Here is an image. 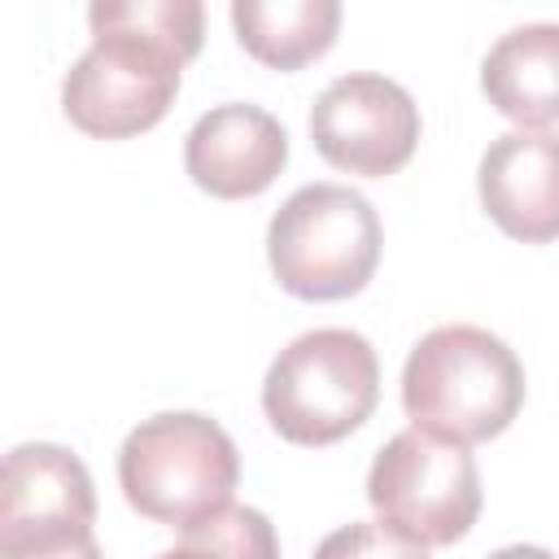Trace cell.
I'll use <instances>...</instances> for the list:
<instances>
[{
  "mask_svg": "<svg viewBox=\"0 0 559 559\" xmlns=\"http://www.w3.org/2000/svg\"><path fill=\"white\" fill-rule=\"evenodd\" d=\"M380 214L341 183L297 188L266 227V258L284 293L301 301H341L367 288L380 262Z\"/></svg>",
  "mask_w": 559,
  "mask_h": 559,
  "instance_id": "277c9868",
  "label": "cell"
},
{
  "mask_svg": "<svg viewBox=\"0 0 559 559\" xmlns=\"http://www.w3.org/2000/svg\"><path fill=\"white\" fill-rule=\"evenodd\" d=\"M485 214L524 245L559 236V135L555 131H507L489 140L476 170Z\"/></svg>",
  "mask_w": 559,
  "mask_h": 559,
  "instance_id": "30bf717a",
  "label": "cell"
},
{
  "mask_svg": "<svg viewBox=\"0 0 559 559\" xmlns=\"http://www.w3.org/2000/svg\"><path fill=\"white\" fill-rule=\"evenodd\" d=\"M175 555H236V559L258 555V559H271V555H280V542H275L262 511L227 502V507L210 511L205 520L179 528Z\"/></svg>",
  "mask_w": 559,
  "mask_h": 559,
  "instance_id": "5bb4252c",
  "label": "cell"
},
{
  "mask_svg": "<svg viewBox=\"0 0 559 559\" xmlns=\"http://www.w3.org/2000/svg\"><path fill=\"white\" fill-rule=\"evenodd\" d=\"M288 162V131L258 105L231 100L201 114L183 140V166L192 183L218 201H245L266 192Z\"/></svg>",
  "mask_w": 559,
  "mask_h": 559,
  "instance_id": "9c48e42d",
  "label": "cell"
},
{
  "mask_svg": "<svg viewBox=\"0 0 559 559\" xmlns=\"http://www.w3.org/2000/svg\"><path fill=\"white\" fill-rule=\"evenodd\" d=\"M310 140L328 166L384 179L411 162L419 109L411 92L384 74H341L310 109Z\"/></svg>",
  "mask_w": 559,
  "mask_h": 559,
  "instance_id": "ba28073f",
  "label": "cell"
},
{
  "mask_svg": "<svg viewBox=\"0 0 559 559\" xmlns=\"http://www.w3.org/2000/svg\"><path fill=\"white\" fill-rule=\"evenodd\" d=\"M87 26L92 39H140L188 66L205 39V0H92Z\"/></svg>",
  "mask_w": 559,
  "mask_h": 559,
  "instance_id": "4fadbf2b",
  "label": "cell"
},
{
  "mask_svg": "<svg viewBox=\"0 0 559 559\" xmlns=\"http://www.w3.org/2000/svg\"><path fill=\"white\" fill-rule=\"evenodd\" d=\"M402 406L411 424L463 445L511 428L524 406V367L507 341L472 323L432 328L402 367Z\"/></svg>",
  "mask_w": 559,
  "mask_h": 559,
  "instance_id": "6da1fadb",
  "label": "cell"
},
{
  "mask_svg": "<svg viewBox=\"0 0 559 559\" xmlns=\"http://www.w3.org/2000/svg\"><path fill=\"white\" fill-rule=\"evenodd\" d=\"M240 480L236 441L197 411L140 419L118 450V485L131 511L166 528H188L231 502Z\"/></svg>",
  "mask_w": 559,
  "mask_h": 559,
  "instance_id": "7a4b0ae2",
  "label": "cell"
},
{
  "mask_svg": "<svg viewBox=\"0 0 559 559\" xmlns=\"http://www.w3.org/2000/svg\"><path fill=\"white\" fill-rule=\"evenodd\" d=\"M240 48L266 70H301L341 35V0H231Z\"/></svg>",
  "mask_w": 559,
  "mask_h": 559,
  "instance_id": "7c38bea8",
  "label": "cell"
},
{
  "mask_svg": "<svg viewBox=\"0 0 559 559\" xmlns=\"http://www.w3.org/2000/svg\"><path fill=\"white\" fill-rule=\"evenodd\" d=\"M183 61L140 39H92L66 70L61 109L92 140H131L166 118L179 92Z\"/></svg>",
  "mask_w": 559,
  "mask_h": 559,
  "instance_id": "52a82bcc",
  "label": "cell"
},
{
  "mask_svg": "<svg viewBox=\"0 0 559 559\" xmlns=\"http://www.w3.org/2000/svg\"><path fill=\"white\" fill-rule=\"evenodd\" d=\"M480 87L520 127L559 122V22L507 31L480 61Z\"/></svg>",
  "mask_w": 559,
  "mask_h": 559,
  "instance_id": "8fae6325",
  "label": "cell"
},
{
  "mask_svg": "<svg viewBox=\"0 0 559 559\" xmlns=\"http://www.w3.org/2000/svg\"><path fill=\"white\" fill-rule=\"evenodd\" d=\"M380 402V362L367 336L314 328L280 349L262 380V411L293 445H332L362 428Z\"/></svg>",
  "mask_w": 559,
  "mask_h": 559,
  "instance_id": "3957f363",
  "label": "cell"
},
{
  "mask_svg": "<svg viewBox=\"0 0 559 559\" xmlns=\"http://www.w3.org/2000/svg\"><path fill=\"white\" fill-rule=\"evenodd\" d=\"M367 502L376 528L393 533L415 555L441 550L472 533L480 515V472L463 441L415 424L376 454Z\"/></svg>",
  "mask_w": 559,
  "mask_h": 559,
  "instance_id": "5b68a950",
  "label": "cell"
},
{
  "mask_svg": "<svg viewBox=\"0 0 559 559\" xmlns=\"http://www.w3.org/2000/svg\"><path fill=\"white\" fill-rule=\"evenodd\" d=\"M96 489L79 454L26 441L0 472V550L9 559H96Z\"/></svg>",
  "mask_w": 559,
  "mask_h": 559,
  "instance_id": "8992f818",
  "label": "cell"
}]
</instances>
